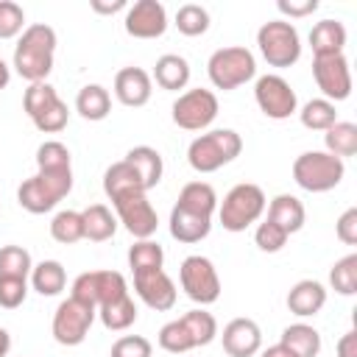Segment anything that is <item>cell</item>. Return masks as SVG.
<instances>
[{
	"label": "cell",
	"mask_w": 357,
	"mask_h": 357,
	"mask_svg": "<svg viewBox=\"0 0 357 357\" xmlns=\"http://www.w3.org/2000/svg\"><path fill=\"white\" fill-rule=\"evenodd\" d=\"M53 56H56V31L45 22H33L20 33L14 45L11 67L17 70L20 78H25L28 84H36L50 75Z\"/></svg>",
	"instance_id": "cell-1"
},
{
	"label": "cell",
	"mask_w": 357,
	"mask_h": 357,
	"mask_svg": "<svg viewBox=\"0 0 357 357\" xmlns=\"http://www.w3.org/2000/svg\"><path fill=\"white\" fill-rule=\"evenodd\" d=\"M243 151V137L234 128H212L195 137L187 148V162L195 173H215L234 162Z\"/></svg>",
	"instance_id": "cell-2"
},
{
	"label": "cell",
	"mask_w": 357,
	"mask_h": 357,
	"mask_svg": "<svg viewBox=\"0 0 357 357\" xmlns=\"http://www.w3.org/2000/svg\"><path fill=\"white\" fill-rule=\"evenodd\" d=\"M265 206H268V201H265L262 187L251 184V181H240L218 204V220L226 231H245L251 223H257L262 218Z\"/></svg>",
	"instance_id": "cell-3"
},
{
	"label": "cell",
	"mask_w": 357,
	"mask_h": 357,
	"mask_svg": "<svg viewBox=\"0 0 357 357\" xmlns=\"http://www.w3.org/2000/svg\"><path fill=\"white\" fill-rule=\"evenodd\" d=\"M206 75H209V81H212L215 89L231 92V89L243 86L245 81H251L257 75V59L243 45L218 47L209 56V61H206Z\"/></svg>",
	"instance_id": "cell-4"
},
{
	"label": "cell",
	"mask_w": 357,
	"mask_h": 357,
	"mask_svg": "<svg viewBox=\"0 0 357 357\" xmlns=\"http://www.w3.org/2000/svg\"><path fill=\"white\" fill-rule=\"evenodd\" d=\"M346 176L343 159L326 151H304L293 162V181L307 192H329Z\"/></svg>",
	"instance_id": "cell-5"
},
{
	"label": "cell",
	"mask_w": 357,
	"mask_h": 357,
	"mask_svg": "<svg viewBox=\"0 0 357 357\" xmlns=\"http://www.w3.org/2000/svg\"><path fill=\"white\" fill-rule=\"evenodd\" d=\"M73 190V170L64 173H39L25 178L17 187V204L31 215L50 212L61 198H67Z\"/></svg>",
	"instance_id": "cell-6"
},
{
	"label": "cell",
	"mask_w": 357,
	"mask_h": 357,
	"mask_svg": "<svg viewBox=\"0 0 357 357\" xmlns=\"http://www.w3.org/2000/svg\"><path fill=\"white\" fill-rule=\"evenodd\" d=\"M257 47L271 67H293L301 59V36L287 20H268L257 31Z\"/></svg>",
	"instance_id": "cell-7"
},
{
	"label": "cell",
	"mask_w": 357,
	"mask_h": 357,
	"mask_svg": "<svg viewBox=\"0 0 357 357\" xmlns=\"http://www.w3.org/2000/svg\"><path fill=\"white\" fill-rule=\"evenodd\" d=\"M22 109L42 134H59L70 120L67 103L59 98V92L47 81L28 84V89L22 95Z\"/></svg>",
	"instance_id": "cell-8"
},
{
	"label": "cell",
	"mask_w": 357,
	"mask_h": 357,
	"mask_svg": "<svg viewBox=\"0 0 357 357\" xmlns=\"http://www.w3.org/2000/svg\"><path fill=\"white\" fill-rule=\"evenodd\" d=\"M178 282H181V290L187 293V298H192L201 307H209L220 298L218 268L212 265V259H206L201 254L184 257V262L178 268Z\"/></svg>",
	"instance_id": "cell-9"
},
{
	"label": "cell",
	"mask_w": 357,
	"mask_h": 357,
	"mask_svg": "<svg viewBox=\"0 0 357 357\" xmlns=\"http://www.w3.org/2000/svg\"><path fill=\"white\" fill-rule=\"evenodd\" d=\"M128 293L126 276L120 271H84L73 282V298H78L86 307H103L120 296Z\"/></svg>",
	"instance_id": "cell-10"
},
{
	"label": "cell",
	"mask_w": 357,
	"mask_h": 357,
	"mask_svg": "<svg viewBox=\"0 0 357 357\" xmlns=\"http://www.w3.org/2000/svg\"><path fill=\"white\" fill-rule=\"evenodd\" d=\"M98 318V310L95 307H86L81 304L78 298H64L56 312H53V321H50V332H53V340L61 343V346H81L89 335V326L92 321Z\"/></svg>",
	"instance_id": "cell-11"
},
{
	"label": "cell",
	"mask_w": 357,
	"mask_h": 357,
	"mask_svg": "<svg viewBox=\"0 0 357 357\" xmlns=\"http://www.w3.org/2000/svg\"><path fill=\"white\" fill-rule=\"evenodd\" d=\"M218 95L212 89H187L173 100V123L184 131H204L218 117Z\"/></svg>",
	"instance_id": "cell-12"
},
{
	"label": "cell",
	"mask_w": 357,
	"mask_h": 357,
	"mask_svg": "<svg viewBox=\"0 0 357 357\" xmlns=\"http://www.w3.org/2000/svg\"><path fill=\"white\" fill-rule=\"evenodd\" d=\"M254 100L259 106V112L271 120H287L290 114L298 112V98L296 89L276 73L259 75L254 84Z\"/></svg>",
	"instance_id": "cell-13"
},
{
	"label": "cell",
	"mask_w": 357,
	"mask_h": 357,
	"mask_svg": "<svg viewBox=\"0 0 357 357\" xmlns=\"http://www.w3.org/2000/svg\"><path fill=\"white\" fill-rule=\"evenodd\" d=\"M117 220L126 226V231L134 240H151L156 234L159 226V215L153 209V204L148 201V192H128L112 201Z\"/></svg>",
	"instance_id": "cell-14"
},
{
	"label": "cell",
	"mask_w": 357,
	"mask_h": 357,
	"mask_svg": "<svg viewBox=\"0 0 357 357\" xmlns=\"http://www.w3.org/2000/svg\"><path fill=\"white\" fill-rule=\"evenodd\" d=\"M312 78L326 100H346L351 95V67L343 53L335 56H315L312 59Z\"/></svg>",
	"instance_id": "cell-15"
},
{
	"label": "cell",
	"mask_w": 357,
	"mask_h": 357,
	"mask_svg": "<svg viewBox=\"0 0 357 357\" xmlns=\"http://www.w3.org/2000/svg\"><path fill=\"white\" fill-rule=\"evenodd\" d=\"M134 290L139 296V301L156 312H167L176 307V298H178V290H176V282L165 273V268H156V271H137L134 273Z\"/></svg>",
	"instance_id": "cell-16"
},
{
	"label": "cell",
	"mask_w": 357,
	"mask_h": 357,
	"mask_svg": "<svg viewBox=\"0 0 357 357\" xmlns=\"http://www.w3.org/2000/svg\"><path fill=\"white\" fill-rule=\"evenodd\" d=\"M126 33L134 39H159L167 31V11L159 0H137L126 8Z\"/></svg>",
	"instance_id": "cell-17"
},
{
	"label": "cell",
	"mask_w": 357,
	"mask_h": 357,
	"mask_svg": "<svg viewBox=\"0 0 357 357\" xmlns=\"http://www.w3.org/2000/svg\"><path fill=\"white\" fill-rule=\"evenodd\" d=\"M220 340L229 357H254L262 349V329L251 318H231L223 326Z\"/></svg>",
	"instance_id": "cell-18"
},
{
	"label": "cell",
	"mask_w": 357,
	"mask_h": 357,
	"mask_svg": "<svg viewBox=\"0 0 357 357\" xmlns=\"http://www.w3.org/2000/svg\"><path fill=\"white\" fill-rule=\"evenodd\" d=\"M114 98L128 106V109H139L151 100V92H153V81L151 75L142 70V67H123L117 70L114 75Z\"/></svg>",
	"instance_id": "cell-19"
},
{
	"label": "cell",
	"mask_w": 357,
	"mask_h": 357,
	"mask_svg": "<svg viewBox=\"0 0 357 357\" xmlns=\"http://www.w3.org/2000/svg\"><path fill=\"white\" fill-rule=\"evenodd\" d=\"M167 226H170V237H173V240L192 245V243H201L204 237H209V231H212V218L198 215V212H190V209L173 204Z\"/></svg>",
	"instance_id": "cell-20"
},
{
	"label": "cell",
	"mask_w": 357,
	"mask_h": 357,
	"mask_svg": "<svg viewBox=\"0 0 357 357\" xmlns=\"http://www.w3.org/2000/svg\"><path fill=\"white\" fill-rule=\"evenodd\" d=\"M324 304H326V287L315 279H301L287 293V310L298 318L318 315L324 310Z\"/></svg>",
	"instance_id": "cell-21"
},
{
	"label": "cell",
	"mask_w": 357,
	"mask_h": 357,
	"mask_svg": "<svg viewBox=\"0 0 357 357\" xmlns=\"http://www.w3.org/2000/svg\"><path fill=\"white\" fill-rule=\"evenodd\" d=\"M268 220L276 223V226L290 237V234H296V231L304 226L307 212H304V204H301L296 195L282 192V195H276V198L268 204Z\"/></svg>",
	"instance_id": "cell-22"
},
{
	"label": "cell",
	"mask_w": 357,
	"mask_h": 357,
	"mask_svg": "<svg viewBox=\"0 0 357 357\" xmlns=\"http://www.w3.org/2000/svg\"><path fill=\"white\" fill-rule=\"evenodd\" d=\"M153 81L167 89V92H178L190 84V61L178 53H165L156 59L153 64Z\"/></svg>",
	"instance_id": "cell-23"
},
{
	"label": "cell",
	"mask_w": 357,
	"mask_h": 357,
	"mask_svg": "<svg viewBox=\"0 0 357 357\" xmlns=\"http://www.w3.org/2000/svg\"><path fill=\"white\" fill-rule=\"evenodd\" d=\"M310 47L315 56H335L346 47V25L340 20H321L310 31Z\"/></svg>",
	"instance_id": "cell-24"
},
{
	"label": "cell",
	"mask_w": 357,
	"mask_h": 357,
	"mask_svg": "<svg viewBox=\"0 0 357 357\" xmlns=\"http://www.w3.org/2000/svg\"><path fill=\"white\" fill-rule=\"evenodd\" d=\"M126 162L137 170L139 181L145 184V190H153L159 181H162V173H165V165H162V153L151 145H134L128 153H126Z\"/></svg>",
	"instance_id": "cell-25"
},
{
	"label": "cell",
	"mask_w": 357,
	"mask_h": 357,
	"mask_svg": "<svg viewBox=\"0 0 357 357\" xmlns=\"http://www.w3.org/2000/svg\"><path fill=\"white\" fill-rule=\"evenodd\" d=\"M103 192L109 195V201H114V198H120V195H128V192H148V190H145V184L139 181L137 170H134L126 159H120V162H114V165L106 167V173H103Z\"/></svg>",
	"instance_id": "cell-26"
},
{
	"label": "cell",
	"mask_w": 357,
	"mask_h": 357,
	"mask_svg": "<svg viewBox=\"0 0 357 357\" xmlns=\"http://www.w3.org/2000/svg\"><path fill=\"white\" fill-rule=\"evenodd\" d=\"M279 343L290 349L296 357H318L321 354V332L310 324H290L282 329Z\"/></svg>",
	"instance_id": "cell-27"
},
{
	"label": "cell",
	"mask_w": 357,
	"mask_h": 357,
	"mask_svg": "<svg viewBox=\"0 0 357 357\" xmlns=\"http://www.w3.org/2000/svg\"><path fill=\"white\" fill-rule=\"evenodd\" d=\"M75 112H78L84 120H92V123L106 120L109 112H112V95H109V89L100 86V84H86V86H81L78 95H75Z\"/></svg>",
	"instance_id": "cell-28"
},
{
	"label": "cell",
	"mask_w": 357,
	"mask_h": 357,
	"mask_svg": "<svg viewBox=\"0 0 357 357\" xmlns=\"http://www.w3.org/2000/svg\"><path fill=\"white\" fill-rule=\"evenodd\" d=\"M81 220H84V240H92V243L112 240L117 231V215H112L106 204H89L81 212Z\"/></svg>",
	"instance_id": "cell-29"
},
{
	"label": "cell",
	"mask_w": 357,
	"mask_h": 357,
	"mask_svg": "<svg viewBox=\"0 0 357 357\" xmlns=\"http://www.w3.org/2000/svg\"><path fill=\"white\" fill-rule=\"evenodd\" d=\"M176 206H184L190 212H198V215L212 218L218 212V192L206 181H187L181 187L178 198H176Z\"/></svg>",
	"instance_id": "cell-30"
},
{
	"label": "cell",
	"mask_w": 357,
	"mask_h": 357,
	"mask_svg": "<svg viewBox=\"0 0 357 357\" xmlns=\"http://www.w3.org/2000/svg\"><path fill=\"white\" fill-rule=\"evenodd\" d=\"M31 287L39 296H59L67 287V271L59 259H42L31 271Z\"/></svg>",
	"instance_id": "cell-31"
},
{
	"label": "cell",
	"mask_w": 357,
	"mask_h": 357,
	"mask_svg": "<svg viewBox=\"0 0 357 357\" xmlns=\"http://www.w3.org/2000/svg\"><path fill=\"white\" fill-rule=\"evenodd\" d=\"M98 318H100V324H103L106 329H112V332L128 329V326L137 321V304H134L131 293H126V296H120V298H114V301L98 307Z\"/></svg>",
	"instance_id": "cell-32"
},
{
	"label": "cell",
	"mask_w": 357,
	"mask_h": 357,
	"mask_svg": "<svg viewBox=\"0 0 357 357\" xmlns=\"http://www.w3.org/2000/svg\"><path fill=\"white\" fill-rule=\"evenodd\" d=\"M324 145H326V153H332L337 159L354 156L357 153V126L337 120L335 126H329L324 131Z\"/></svg>",
	"instance_id": "cell-33"
},
{
	"label": "cell",
	"mask_w": 357,
	"mask_h": 357,
	"mask_svg": "<svg viewBox=\"0 0 357 357\" xmlns=\"http://www.w3.org/2000/svg\"><path fill=\"white\" fill-rule=\"evenodd\" d=\"M298 120H301V126L310 128V131H326L329 126L337 123V112H335V103H332V100H326V98H312V100H307V103L301 106Z\"/></svg>",
	"instance_id": "cell-34"
},
{
	"label": "cell",
	"mask_w": 357,
	"mask_h": 357,
	"mask_svg": "<svg viewBox=\"0 0 357 357\" xmlns=\"http://www.w3.org/2000/svg\"><path fill=\"white\" fill-rule=\"evenodd\" d=\"M36 170L39 173H64L73 170V159H70V148L59 139H47L36 148Z\"/></svg>",
	"instance_id": "cell-35"
},
{
	"label": "cell",
	"mask_w": 357,
	"mask_h": 357,
	"mask_svg": "<svg viewBox=\"0 0 357 357\" xmlns=\"http://www.w3.org/2000/svg\"><path fill=\"white\" fill-rule=\"evenodd\" d=\"M50 237L61 245H73L78 240H84V220H81V212L75 209H61L53 215L50 220Z\"/></svg>",
	"instance_id": "cell-36"
},
{
	"label": "cell",
	"mask_w": 357,
	"mask_h": 357,
	"mask_svg": "<svg viewBox=\"0 0 357 357\" xmlns=\"http://www.w3.org/2000/svg\"><path fill=\"white\" fill-rule=\"evenodd\" d=\"M33 271V259L22 245L0 248V279H28Z\"/></svg>",
	"instance_id": "cell-37"
},
{
	"label": "cell",
	"mask_w": 357,
	"mask_h": 357,
	"mask_svg": "<svg viewBox=\"0 0 357 357\" xmlns=\"http://www.w3.org/2000/svg\"><path fill=\"white\" fill-rule=\"evenodd\" d=\"M165 265V251L156 240H137L128 248V268L131 273L137 271H156Z\"/></svg>",
	"instance_id": "cell-38"
},
{
	"label": "cell",
	"mask_w": 357,
	"mask_h": 357,
	"mask_svg": "<svg viewBox=\"0 0 357 357\" xmlns=\"http://www.w3.org/2000/svg\"><path fill=\"white\" fill-rule=\"evenodd\" d=\"M181 321H184L187 332L192 335L195 349H198V346H209V343L215 340V335H218V321H215V315H212V312H206L204 307L184 312V315H181Z\"/></svg>",
	"instance_id": "cell-39"
},
{
	"label": "cell",
	"mask_w": 357,
	"mask_h": 357,
	"mask_svg": "<svg viewBox=\"0 0 357 357\" xmlns=\"http://www.w3.org/2000/svg\"><path fill=\"white\" fill-rule=\"evenodd\" d=\"M156 340H159V349H165V351H170V354H187V351L195 349V340H192V335L187 332V326H184L181 318L167 321V324L159 329Z\"/></svg>",
	"instance_id": "cell-40"
},
{
	"label": "cell",
	"mask_w": 357,
	"mask_h": 357,
	"mask_svg": "<svg viewBox=\"0 0 357 357\" xmlns=\"http://www.w3.org/2000/svg\"><path fill=\"white\" fill-rule=\"evenodd\" d=\"M329 284L340 296L357 293V254H346L329 268Z\"/></svg>",
	"instance_id": "cell-41"
},
{
	"label": "cell",
	"mask_w": 357,
	"mask_h": 357,
	"mask_svg": "<svg viewBox=\"0 0 357 357\" xmlns=\"http://www.w3.org/2000/svg\"><path fill=\"white\" fill-rule=\"evenodd\" d=\"M176 28L184 36H201L209 31V11L198 3H184L176 11Z\"/></svg>",
	"instance_id": "cell-42"
},
{
	"label": "cell",
	"mask_w": 357,
	"mask_h": 357,
	"mask_svg": "<svg viewBox=\"0 0 357 357\" xmlns=\"http://www.w3.org/2000/svg\"><path fill=\"white\" fill-rule=\"evenodd\" d=\"M25 31V11L14 0H0V39H14Z\"/></svg>",
	"instance_id": "cell-43"
},
{
	"label": "cell",
	"mask_w": 357,
	"mask_h": 357,
	"mask_svg": "<svg viewBox=\"0 0 357 357\" xmlns=\"http://www.w3.org/2000/svg\"><path fill=\"white\" fill-rule=\"evenodd\" d=\"M254 243H257L259 251H265V254H276V251L284 248L287 234H284L276 223H271V220L265 218V220L257 226V231H254Z\"/></svg>",
	"instance_id": "cell-44"
},
{
	"label": "cell",
	"mask_w": 357,
	"mask_h": 357,
	"mask_svg": "<svg viewBox=\"0 0 357 357\" xmlns=\"http://www.w3.org/2000/svg\"><path fill=\"white\" fill-rule=\"evenodd\" d=\"M151 354H153V346L142 335H123L114 340L109 351V357H151Z\"/></svg>",
	"instance_id": "cell-45"
},
{
	"label": "cell",
	"mask_w": 357,
	"mask_h": 357,
	"mask_svg": "<svg viewBox=\"0 0 357 357\" xmlns=\"http://www.w3.org/2000/svg\"><path fill=\"white\" fill-rule=\"evenodd\" d=\"M28 296V279H0V307L17 310Z\"/></svg>",
	"instance_id": "cell-46"
},
{
	"label": "cell",
	"mask_w": 357,
	"mask_h": 357,
	"mask_svg": "<svg viewBox=\"0 0 357 357\" xmlns=\"http://www.w3.org/2000/svg\"><path fill=\"white\" fill-rule=\"evenodd\" d=\"M335 234H337L340 243H346V245H357V206H349V209L337 218V223H335Z\"/></svg>",
	"instance_id": "cell-47"
},
{
	"label": "cell",
	"mask_w": 357,
	"mask_h": 357,
	"mask_svg": "<svg viewBox=\"0 0 357 357\" xmlns=\"http://www.w3.org/2000/svg\"><path fill=\"white\" fill-rule=\"evenodd\" d=\"M276 8L284 14V17H307V14H312L315 8H318V0H279L276 3Z\"/></svg>",
	"instance_id": "cell-48"
},
{
	"label": "cell",
	"mask_w": 357,
	"mask_h": 357,
	"mask_svg": "<svg viewBox=\"0 0 357 357\" xmlns=\"http://www.w3.org/2000/svg\"><path fill=\"white\" fill-rule=\"evenodd\" d=\"M335 351H337V357H357V332L349 329L346 335H340Z\"/></svg>",
	"instance_id": "cell-49"
},
{
	"label": "cell",
	"mask_w": 357,
	"mask_h": 357,
	"mask_svg": "<svg viewBox=\"0 0 357 357\" xmlns=\"http://www.w3.org/2000/svg\"><path fill=\"white\" fill-rule=\"evenodd\" d=\"M89 6H92V11H95V14H114V11L128 8V6H126V0H112V3H106V0H92Z\"/></svg>",
	"instance_id": "cell-50"
},
{
	"label": "cell",
	"mask_w": 357,
	"mask_h": 357,
	"mask_svg": "<svg viewBox=\"0 0 357 357\" xmlns=\"http://www.w3.org/2000/svg\"><path fill=\"white\" fill-rule=\"evenodd\" d=\"M259 357H296V354H293L290 349H284L282 343H276V346H268V349H265Z\"/></svg>",
	"instance_id": "cell-51"
},
{
	"label": "cell",
	"mask_w": 357,
	"mask_h": 357,
	"mask_svg": "<svg viewBox=\"0 0 357 357\" xmlns=\"http://www.w3.org/2000/svg\"><path fill=\"white\" fill-rule=\"evenodd\" d=\"M8 351H11V335H8V329L0 326V357H6Z\"/></svg>",
	"instance_id": "cell-52"
},
{
	"label": "cell",
	"mask_w": 357,
	"mask_h": 357,
	"mask_svg": "<svg viewBox=\"0 0 357 357\" xmlns=\"http://www.w3.org/2000/svg\"><path fill=\"white\" fill-rule=\"evenodd\" d=\"M8 81H11V67L0 59V89H6V86H8Z\"/></svg>",
	"instance_id": "cell-53"
}]
</instances>
